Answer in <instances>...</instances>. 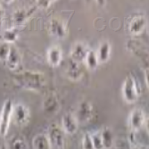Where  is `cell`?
Segmentation results:
<instances>
[{"instance_id":"1","label":"cell","mask_w":149,"mask_h":149,"mask_svg":"<svg viewBox=\"0 0 149 149\" xmlns=\"http://www.w3.org/2000/svg\"><path fill=\"white\" fill-rule=\"evenodd\" d=\"M13 79L22 88L39 91L46 84V78L42 72L25 71L13 76Z\"/></svg>"},{"instance_id":"2","label":"cell","mask_w":149,"mask_h":149,"mask_svg":"<svg viewBox=\"0 0 149 149\" xmlns=\"http://www.w3.org/2000/svg\"><path fill=\"white\" fill-rule=\"evenodd\" d=\"M47 136L48 138L52 149H64L65 139L64 132L58 124H52L49 126Z\"/></svg>"},{"instance_id":"3","label":"cell","mask_w":149,"mask_h":149,"mask_svg":"<svg viewBox=\"0 0 149 149\" xmlns=\"http://www.w3.org/2000/svg\"><path fill=\"white\" fill-rule=\"evenodd\" d=\"M13 106V104L12 100L7 99L4 103L1 112H0V137L1 138H5L8 133L12 120Z\"/></svg>"},{"instance_id":"4","label":"cell","mask_w":149,"mask_h":149,"mask_svg":"<svg viewBox=\"0 0 149 149\" xmlns=\"http://www.w3.org/2000/svg\"><path fill=\"white\" fill-rule=\"evenodd\" d=\"M123 96L124 100L129 104L136 102L139 97L138 85L132 74H129L124 81L123 86Z\"/></svg>"},{"instance_id":"5","label":"cell","mask_w":149,"mask_h":149,"mask_svg":"<svg viewBox=\"0 0 149 149\" xmlns=\"http://www.w3.org/2000/svg\"><path fill=\"white\" fill-rule=\"evenodd\" d=\"M30 111L23 104H16L13 106L12 120L17 126H24L29 123Z\"/></svg>"},{"instance_id":"6","label":"cell","mask_w":149,"mask_h":149,"mask_svg":"<svg viewBox=\"0 0 149 149\" xmlns=\"http://www.w3.org/2000/svg\"><path fill=\"white\" fill-rule=\"evenodd\" d=\"M146 115L145 113L140 108L134 109L129 117V126L132 132H136L139 130L145 124Z\"/></svg>"},{"instance_id":"7","label":"cell","mask_w":149,"mask_h":149,"mask_svg":"<svg viewBox=\"0 0 149 149\" xmlns=\"http://www.w3.org/2000/svg\"><path fill=\"white\" fill-rule=\"evenodd\" d=\"M43 110L47 115H53L59 112L60 103L55 93L50 92L46 95L43 100Z\"/></svg>"},{"instance_id":"8","label":"cell","mask_w":149,"mask_h":149,"mask_svg":"<svg viewBox=\"0 0 149 149\" xmlns=\"http://www.w3.org/2000/svg\"><path fill=\"white\" fill-rule=\"evenodd\" d=\"M93 115V107L88 101H82L78 106L76 114L74 115L79 123H86Z\"/></svg>"},{"instance_id":"9","label":"cell","mask_w":149,"mask_h":149,"mask_svg":"<svg viewBox=\"0 0 149 149\" xmlns=\"http://www.w3.org/2000/svg\"><path fill=\"white\" fill-rule=\"evenodd\" d=\"M79 127V123L76 117L72 113H65L62 119L61 128L65 134L74 135Z\"/></svg>"},{"instance_id":"10","label":"cell","mask_w":149,"mask_h":149,"mask_svg":"<svg viewBox=\"0 0 149 149\" xmlns=\"http://www.w3.org/2000/svg\"><path fill=\"white\" fill-rule=\"evenodd\" d=\"M88 52V47L82 42H77L73 45L71 51V60L80 63L83 62Z\"/></svg>"},{"instance_id":"11","label":"cell","mask_w":149,"mask_h":149,"mask_svg":"<svg viewBox=\"0 0 149 149\" xmlns=\"http://www.w3.org/2000/svg\"><path fill=\"white\" fill-rule=\"evenodd\" d=\"M21 63H22V58H21V55L18 49L15 46L11 45L10 53H9L8 58L6 62V65L7 66V68L9 70L15 71L19 68Z\"/></svg>"},{"instance_id":"12","label":"cell","mask_w":149,"mask_h":149,"mask_svg":"<svg viewBox=\"0 0 149 149\" xmlns=\"http://www.w3.org/2000/svg\"><path fill=\"white\" fill-rule=\"evenodd\" d=\"M49 31L54 37L57 38H63L67 33L65 24L59 18H54L51 20Z\"/></svg>"},{"instance_id":"13","label":"cell","mask_w":149,"mask_h":149,"mask_svg":"<svg viewBox=\"0 0 149 149\" xmlns=\"http://www.w3.org/2000/svg\"><path fill=\"white\" fill-rule=\"evenodd\" d=\"M36 7H30V8H20L15 12L13 15V22L16 25L23 24L25 22H27L33 13L36 11Z\"/></svg>"},{"instance_id":"14","label":"cell","mask_w":149,"mask_h":149,"mask_svg":"<svg viewBox=\"0 0 149 149\" xmlns=\"http://www.w3.org/2000/svg\"><path fill=\"white\" fill-rule=\"evenodd\" d=\"M146 20L142 15L135 16L130 22L129 25V30L130 32L133 35H139L140 34L144 29L146 28Z\"/></svg>"},{"instance_id":"15","label":"cell","mask_w":149,"mask_h":149,"mask_svg":"<svg viewBox=\"0 0 149 149\" xmlns=\"http://www.w3.org/2000/svg\"><path fill=\"white\" fill-rule=\"evenodd\" d=\"M47 56L49 64L55 67L60 64L63 59V52L58 46H53L48 49Z\"/></svg>"},{"instance_id":"16","label":"cell","mask_w":149,"mask_h":149,"mask_svg":"<svg viewBox=\"0 0 149 149\" xmlns=\"http://www.w3.org/2000/svg\"><path fill=\"white\" fill-rule=\"evenodd\" d=\"M66 75L71 80H73V81L79 80L83 76V71H82V68L79 66V63L71 60L68 65V68H67V71H66Z\"/></svg>"},{"instance_id":"17","label":"cell","mask_w":149,"mask_h":149,"mask_svg":"<svg viewBox=\"0 0 149 149\" xmlns=\"http://www.w3.org/2000/svg\"><path fill=\"white\" fill-rule=\"evenodd\" d=\"M128 47L130 50H131L135 55L141 58H145L144 60H147L146 57L148 56V52L146 47L141 44L140 42L137 41V40H130L129 43H128Z\"/></svg>"},{"instance_id":"18","label":"cell","mask_w":149,"mask_h":149,"mask_svg":"<svg viewBox=\"0 0 149 149\" xmlns=\"http://www.w3.org/2000/svg\"><path fill=\"white\" fill-rule=\"evenodd\" d=\"M33 149H52L47 134H38L32 139Z\"/></svg>"},{"instance_id":"19","label":"cell","mask_w":149,"mask_h":149,"mask_svg":"<svg viewBox=\"0 0 149 149\" xmlns=\"http://www.w3.org/2000/svg\"><path fill=\"white\" fill-rule=\"evenodd\" d=\"M98 62L100 63H106L111 56V45L108 41H104L99 46L98 51L97 52Z\"/></svg>"},{"instance_id":"20","label":"cell","mask_w":149,"mask_h":149,"mask_svg":"<svg viewBox=\"0 0 149 149\" xmlns=\"http://www.w3.org/2000/svg\"><path fill=\"white\" fill-rule=\"evenodd\" d=\"M100 133H101V138H102L104 148L111 149L114 145V136H113V130L110 128L105 127L103 129V130L100 131Z\"/></svg>"},{"instance_id":"21","label":"cell","mask_w":149,"mask_h":149,"mask_svg":"<svg viewBox=\"0 0 149 149\" xmlns=\"http://www.w3.org/2000/svg\"><path fill=\"white\" fill-rule=\"evenodd\" d=\"M84 61L89 70H96L99 63L97 56V52L94 50H88Z\"/></svg>"},{"instance_id":"22","label":"cell","mask_w":149,"mask_h":149,"mask_svg":"<svg viewBox=\"0 0 149 149\" xmlns=\"http://www.w3.org/2000/svg\"><path fill=\"white\" fill-rule=\"evenodd\" d=\"M17 38H18V31L16 29L6 30L1 35V39L3 40V42L7 44L15 43L17 40Z\"/></svg>"},{"instance_id":"23","label":"cell","mask_w":149,"mask_h":149,"mask_svg":"<svg viewBox=\"0 0 149 149\" xmlns=\"http://www.w3.org/2000/svg\"><path fill=\"white\" fill-rule=\"evenodd\" d=\"M9 149H27V143L21 135L13 137L10 140Z\"/></svg>"},{"instance_id":"24","label":"cell","mask_w":149,"mask_h":149,"mask_svg":"<svg viewBox=\"0 0 149 149\" xmlns=\"http://www.w3.org/2000/svg\"><path fill=\"white\" fill-rule=\"evenodd\" d=\"M91 139H92V144L94 146V149H104L102 138H101V133L100 131H96L94 133L90 134Z\"/></svg>"},{"instance_id":"25","label":"cell","mask_w":149,"mask_h":149,"mask_svg":"<svg viewBox=\"0 0 149 149\" xmlns=\"http://www.w3.org/2000/svg\"><path fill=\"white\" fill-rule=\"evenodd\" d=\"M10 47H11L10 44L5 42L0 44V62L6 63L10 53Z\"/></svg>"},{"instance_id":"26","label":"cell","mask_w":149,"mask_h":149,"mask_svg":"<svg viewBox=\"0 0 149 149\" xmlns=\"http://www.w3.org/2000/svg\"><path fill=\"white\" fill-rule=\"evenodd\" d=\"M81 149H94L90 133L88 132L84 134L82 141H81Z\"/></svg>"},{"instance_id":"27","label":"cell","mask_w":149,"mask_h":149,"mask_svg":"<svg viewBox=\"0 0 149 149\" xmlns=\"http://www.w3.org/2000/svg\"><path fill=\"white\" fill-rule=\"evenodd\" d=\"M114 145H115V149H133L130 142H126L123 139L119 140V143H114Z\"/></svg>"},{"instance_id":"28","label":"cell","mask_w":149,"mask_h":149,"mask_svg":"<svg viewBox=\"0 0 149 149\" xmlns=\"http://www.w3.org/2000/svg\"><path fill=\"white\" fill-rule=\"evenodd\" d=\"M53 1H37V5L38 7L40 8H47L51 4H52Z\"/></svg>"},{"instance_id":"29","label":"cell","mask_w":149,"mask_h":149,"mask_svg":"<svg viewBox=\"0 0 149 149\" xmlns=\"http://www.w3.org/2000/svg\"><path fill=\"white\" fill-rule=\"evenodd\" d=\"M3 21H4V10L2 6H0V28H1L3 25Z\"/></svg>"},{"instance_id":"30","label":"cell","mask_w":149,"mask_h":149,"mask_svg":"<svg viewBox=\"0 0 149 149\" xmlns=\"http://www.w3.org/2000/svg\"><path fill=\"white\" fill-rule=\"evenodd\" d=\"M139 149H146V148H139Z\"/></svg>"}]
</instances>
